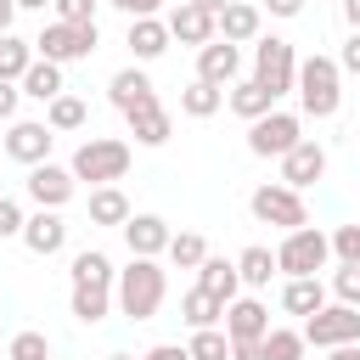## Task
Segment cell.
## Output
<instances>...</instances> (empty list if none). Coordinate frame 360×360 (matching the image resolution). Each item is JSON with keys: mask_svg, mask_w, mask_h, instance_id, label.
<instances>
[{"mask_svg": "<svg viewBox=\"0 0 360 360\" xmlns=\"http://www.w3.org/2000/svg\"><path fill=\"white\" fill-rule=\"evenodd\" d=\"M163 292H169V276H163V264H158V259H141V253H129V270H118V281H112V298H118V309H124L129 321H152V315L163 309Z\"/></svg>", "mask_w": 360, "mask_h": 360, "instance_id": "6da1fadb", "label": "cell"}, {"mask_svg": "<svg viewBox=\"0 0 360 360\" xmlns=\"http://www.w3.org/2000/svg\"><path fill=\"white\" fill-rule=\"evenodd\" d=\"M292 90H298V101H304L309 118H332V112L343 107V68H338L332 56H304Z\"/></svg>", "mask_w": 360, "mask_h": 360, "instance_id": "7a4b0ae2", "label": "cell"}, {"mask_svg": "<svg viewBox=\"0 0 360 360\" xmlns=\"http://www.w3.org/2000/svg\"><path fill=\"white\" fill-rule=\"evenodd\" d=\"M73 180H90V186H112V180H124V169H129V141H118V135H90L79 152H73Z\"/></svg>", "mask_w": 360, "mask_h": 360, "instance_id": "3957f363", "label": "cell"}, {"mask_svg": "<svg viewBox=\"0 0 360 360\" xmlns=\"http://www.w3.org/2000/svg\"><path fill=\"white\" fill-rule=\"evenodd\" d=\"M326 259H332V236H321L315 225L287 231V242L276 248V270H287V276H315V270H326Z\"/></svg>", "mask_w": 360, "mask_h": 360, "instance_id": "277c9868", "label": "cell"}, {"mask_svg": "<svg viewBox=\"0 0 360 360\" xmlns=\"http://www.w3.org/2000/svg\"><path fill=\"white\" fill-rule=\"evenodd\" d=\"M101 45V34H96V22H45V34L34 39V51L45 56V62H79V56H90Z\"/></svg>", "mask_w": 360, "mask_h": 360, "instance_id": "5b68a950", "label": "cell"}, {"mask_svg": "<svg viewBox=\"0 0 360 360\" xmlns=\"http://www.w3.org/2000/svg\"><path fill=\"white\" fill-rule=\"evenodd\" d=\"M304 343H315V349L360 343V309L354 304H321L315 315H304Z\"/></svg>", "mask_w": 360, "mask_h": 360, "instance_id": "8992f818", "label": "cell"}, {"mask_svg": "<svg viewBox=\"0 0 360 360\" xmlns=\"http://www.w3.org/2000/svg\"><path fill=\"white\" fill-rule=\"evenodd\" d=\"M253 79L270 90V96H287L292 90V79H298V56H292V45L287 39H259L253 45Z\"/></svg>", "mask_w": 360, "mask_h": 360, "instance_id": "52a82bcc", "label": "cell"}, {"mask_svg": "<svg viewBox=\"0 0 360 360\" xmlns=\"http://www.w3.org/2000/svg\"><path fill=\"white\" fill-rule=\"evenodd\" d=\"M248 208H253V219H259V225H281V231H298V225H309V214H304V197H298L292 186H259V191L248 197Z\"/></svg>", "mask_w": 360, "mask_h": 360, "instance_id": "ba28073f", "label": "cell"}, {"mask_svg": "<svg viewBox=\"0 0 360 360\" xmlns=\"http://www.w3.org/2000/svg\"><path fill=\"white\" fill-rule=\"evenodd\" d=\"M298 141H304V135H298V118H292V112H276V107H270L264 118L248 124V152H253V158H281V152H292Z\"/></svg>", "mask_w": 360, "mask_h": 360, "instance_id": "9c48e42d", "label": "cell"}, {"mask_svg": "<svg viewBox=\"0 0 360 360\" xmlns=\"http://www.w3.org/2000/svg\"><path fill=\"white\" fill-rule=\"evenodd\" d=\"M321 174H326V146H321V141H298L292 152H281V186L304 191V186H315Z\"/></svg>", "mask_w": 360, "mask_h": 360, "instance_id": "30bf717a", "label": "cell"}, {"mask_svg": "<svg viewBox=\"0 0 360 360\" xmlns=\"http://www.w3.org/2000/svg\"><path fill=\"white\" fill-rule=\"evenodd\" d=\"M73 191H79V180H73V169H56L51 158L28 169V197H34L39 208H62V202H68Z\"/></svg>", "mask_w": 360, "mask_h": 360, "instance_id": "8fae6325", "label": "cell"}, {"mask_svg": "<svg viewBox=\"0 0 360 360\" xmlns=\"http://www.w3.org/2000/svg\"><path fill=\"white\" fill-rule=\"evenodd\" d=\"M219 326H225V338H231V343H259V338L270 332V309H264L259 298H231Z\"/></svg>", "mask_w": 360, "mask_h": 360, "instance_id": "7c38bea8", "label": "cell"}, {"mask_svg": "<svg viewBox=\"0 0 360 360\" xmlns=\"http://www.w3.org/2000/svg\"><path fill=\"white\" fill-rule=\"evenodd\" d=\"M236 73H242V51H236L231 39H219V34H214L208 45H197V79H208V84H219V90H225Z\"/></svg>", "mask_w": 360, "mask_h": 360, "instance_id": "4fadbf2b", "label": "cell"}, {"mask_svg": "<svg viewBox=\"0 0 360 360\" xmlns=\"http://www.w3.org/2000/svg\"><path fill=\"white\" fill-rule=\"evenodd\" d=\"M118 231H124V242H129V253H141V259H158V253L169 248V236H174L163 214H129V219H124Z\"/></svg>", "mask_w": 360, "mask_h": 360, "instance_id": "5bb4252c", "label": "cell"}, {"mask_svg": "<svg viewBox=\"0 0 360 360\" xmlns=\"http://www.w3.org/2000/svg\"><path fill=\"white\" fill-rule=\"evenodd\" d=\"M22 242H28V253L51 259V253H62V248H68V219H62L56 208H39L34 219H22Z\"/></svg>", "mask_w": 360, "mask_h": 360, "instance_id": "9a60e30c", "label": "cell"}, {"mask_svg": "<svg viewBox=\"0 0 360 360\" xmlns=\"http://www.w3.org/2000/svg\"><path fill=\"white\" fill-rule=\"evenodd\" d=\"M51 141H56V129L51 124H11V135H6V152L17 158V163H45L51 158Z\"/></svg>", "mask_w": 360, "mask_h": 360, "instance_id": "2e32d148", "label": "cell"}, {"mask_svg": "<svg viewBox=\"0 0 360 360\" xmlns=\"http://www.w3.org/2000/svg\"><path fill=\"white\" fill-rule=\"evenodd\" d=\"M169 39H180V45H208V39H214V11L180 0V6L169 11Z\"/></svg>", "mask_w": 360, "mask_h": 360, "instance_id": "e0dca14e", "label": "cell"}, {"mask_svg": "<svg viewBox=\"0 0 360 360\" xmlns=\"http://www.w3.org/2000/svg\"><path fill=\"white\" fill-rule=\"evenodd\" d=\"M214 34H219V39H231V45H242V39H259V6H248V0H231L225 11H214Z\"/></svg>", "mask_w": 360, "mask_h": 360, "instance_id": "ac0fdd59", "label": "cell"}, {"mask_svg": "<svg viewBox=\"0 0 360 360\" xmlns=\"http://www.w3.org/2000/svg\"><path fill=\"white\" fill-rule=\"evenodd\" d=\"M107 96H112V107H118V112H135V107H146V101H158V90H152V79H146L141 68H124V73H112V84H107Z\"/></svg>", "mask_w": 360, "mask_h": 360, "instance_id": "d6986e66", "label": "cell"}, {"mask_svg": "<svg viewBox=\"0 0 360 360\" xmlns=\"http://www.w3.org/2000/svg\"><path fill=\"white\" fill-rule=\"evenodd\" d=\"M129 118V135L141 141V146H163L169 135H174V118H169V107H158V101H146V107H135V112H124Z\"/></svg>", "mask_w": 360, "mask_h": 360, "instance_id": "ffe728a7", "label": "cell"}, {"mask_svg": "<svg viewBox=\"0 0 360 360\" xmlns=\"http://www.w3.org/2000/svg\"><path fill=\"white\" fill-rule=\"evenodd\" d=\"M129 51H135V62H158V56L169 51V22H158V17H129Z\"/></svg>", "mask_w": 360, "mask_h": 360, "instance_id": "44dd1931", "label": "cell"}, {"mask_svg": "<svg viewBox=\"0 0 360 360\" xmlns=\"http://www.w3.org/2000/svg\"><path fill=\"white\" fill-rule=\"evenodd\" d=\"M321 304H326L321 276H287V287H281V309L287 315H315Z\"/></svg>", "mask_w": 360, "mask_h": 360, "instance_id": "7402d4cb", "label": "cell"}, {"mask_svg": "<svg viewBox=\"0 0 360 360\" xmlns=\"http://www.w3.org/2000/svg\"><path fill=\"white\" fill-rule=\"evenodd\" d=\"M17 84H22V96H34V101H51V96H62V62H45V56H34V62H28V73H22Z\"/></svg>", "mask_w": 360, "mask_h": 360, "instance_id": "603a6c76", "label": "cell"}, {"mask_svg": "<svg viewBox=\"0 0 360 360\" xmlns=\"http://www.w3.org/2000/svg\"><path fill=\"white\" fill-rule=\"evenodd\" d=\"M73 287H112L118 281V270H112V259L107 253H96V248H84V253H73Z\"/></svg>", "mask_w": 360, "mask_h": 360, "instance_id": "cb8c5ba5", "label": "cell"}, {"mask_svg": "<svg viewBox=\"0 0 360 360\" xmlns=\"http://www.w3.org/2000/svg\"><path fill=\"white\" fill-rule=\"evenodd\" d=\"M180 315H186L191 332H197V326H219V321H225V298H214L208 287H191V292L180 298Z\"/></svg>", "mask_w": 360, "mask_h": 360, "instance_id": "d4e9b609", "label": "cell"}, {"mask_svg": "<svg viewBox=\"0 0 360 360\" xmlns=\"http://www.w3.org/2000/svg\"><path fill=\"white\" fill-rule=\"evenodd\" d=\"M225 101H231V112H236V118H248V124H253V118H264V112L276 107V96H270L259 79H242V84H236Z\"/></svg>", "mask_w": 360, "mask_h": 360, "instance_id": "484cf974", "label": "cell"}, {"mask_svg": "<svg viewBox=\"0 0 360 360\" xmlns=\"http://www.w3.org/2000/svg\"><path fill=\"white\" fill-rule=\"evenodd\" d=\"M197 287H208L214 298H225V304H231V298H236V287H242V276H236V264H231V259H202V264H197Z\"/></svg>", "mask_w": 360, "mask_h": 360, "instance_id": "4316f807", "label": "cell"}, {"mask_svg": "<svg viewBox=\"0 0 360 360\" xmlns=\"http://www.w3.org/2000/svg\"><path fill=\"white\" fill-rule=\"evenodd\" d=\"M304 332H292V326H270L264 338H259V354L253 360H304Z\"/></svg>", "mask_w": 360, "mask_h": 360, "instance_id": "83f0119b", "label": "cell"}, {"mask_svg": "<svg viewBox=\"0 0 360 360\" xmlns=\"http://www.w3.org/2000/svg\"><path fill=\"white\" fill-rule=\"evenodd\" d=\"M219 107H225V90L208 84V79H191V84L180 90V112H191V118H214Z\"/></svg>", "mask_w": 360, "mask_h": 360, "instance_id": "f1b7e54d", "label": "cell"}, {"mask_svg": "<svg viewBox=\"0 0 360 360\" xmlns=\"http://www.w3.org/2000/svg\"><path fill=\"white\" fill-rule=\"evenodd\" d=\"M129 219V197L118 186H96L90 191V225H124Z\"/></svg>", "mask_w": 360, "mask_h": 360, "instance_id": "f546056e", "label": "cell"}, {"mask_svg": "<svg viewBox=\"0 0 360 360\" xmlns=\"http://www.w3.org/2000/svg\"><path fill=\"white\" fill-rule=\"evenodd\" d=\"M236 276L248 281V287H270V276H276V253L270 248H242V259H236Z\"/></svg>", "mask_w": 360, "mask_h": 360, "instance_id": "4dcf8cb0", "label": "cell"}, {"mask_svg": "<svg viewBox=\"0 0 360 360\" xmlns=\"http://www.w3.org/2000/svg\"><path fill=\"white\" fill-rule=\"evenodd\" d=\"M107 309H112V287H73V321L96 326L107 321Z\"/></svg>", "mask_w": 360, "mask_h": 360, "instance_id": "1f68e13d", "label": "cell"}, {"mask_svg": "<svg viewBox=\"0 0 360 360\" xmlns=\"http://www.w3.org/2000/svg\"><path fill=\"white\" fill-rule=\"evenodd\" d=\"M28 62H34V39H17V34H0V79H22L28 73Z\"/></svg>", "mask_w": 360, "mask_h": 360, "instance_id": "d6a6232c", "label": "cell"}, {"mask_svg": "<svg viewBox=\"0 0 360 360\" xmlns=\"http://www.w3.org/2000/svg\"><path fill=\"white\" fill-rule=\"evenodd\" d=\"M186 354H191V360H231V338H225V326H197L191 343H186Z\"/></svg>", "mask_w": 360, "mask_h": 360, "instance_id": "836d02e7", "label": "cell"}, {"mask_svg": "<svg viewBox=\"0 0 360 360\" xmlns=\"http://www.w3.org/2000/svg\"><path fill=\"white\" fill-rule=\"evenodd\" d=\"M84 118H90V112H84V101H79V96H68V90L45 101V124H51V129H79Z\"/></svg>", "mask_w": 360, "mask_h": 360, "instance_id": "e575fe53", "label": "cell"}, {"mask_svg": "<svg viewBox=\"0 0 360 360\" xmlns=\"http://www.w3.org/2000/svg\"><path fill=\"white\" fill-rule=\"evenodd\" d=\"M163 253H169L180 270H197V264L208 259V242H202L197 231H180V236H169V248H163Z\"/></svg>", "mask_w": 360, "mask_h": 360, "instance_id": "d590c367", "label": "cell"}, {"mask_svg": "<svg viewBox=\"0 0 360 360\" xmlns=\"http://www.w3.org/2000/svg\"><path fill=\"white\" fill-rule=\"evenodd\" d=\"M332 253H338L343 264H360V219H354V225H338V231H332Z\"/></svg>", "mask_w": 360, "mask_h": 360, "instance_id": "8d00e7d4", "label": "cell"}, {"mask_svg": "<svg viewBox=\"0 0 360 360\" xmlns=\"http://www.w3.org/2000/svg\"><path fill=\"white\" fill-rule=\"evenodd\" d=\"M11 360H51L45 332H17V338H11Z\"/></svg>", "mask_w": 360, "mask_h": 360, "instance_id": "74e56055", "label": "cell"}, {"mask_svg": "<svg viewBox=\"0 0 360 360\" xmlns=\"http://www.w3.org/2000/svg\"><path fill=\"white\" fill-rule=\"evenodd\" d=\"M332 292H338V304H354L360 309V264H343L332 276Z\"/></svg>", "mask_w": 360, "mask_h": 360, "instance_id": "f35d334b", "label": "cell"}, {"mask_svg": "<svg viewBox=\"0 0 360 360\" xmlns=\"http://www.w3.org/2000/svg\"><path fill=\"white\" fill-rule=\"evenodd\" d=\"M62 22H96V0H51Z\"/></svg>", "mask_w": 360, "mask_h": 360, "instance_id": "ab89813d", "label": "cell"}, {"mask_svg": "<svg viewBox=\"0 0 360 360\" xmlns=\"http://www.w3.org/2000/svg\"><path fill=\"white\" fill-rule=\"evenodd\" d=\"M6 236H22V208L11 202V197H0V242Z\"/></svg>", "mask_w": 360, "mask_h": 360, "instance_id": "60d3db41", "label": "cell"}, {"mask_svg": "<svg viewBox=\"0 0 360 360\" xmlns=\"http://www.w3.org/2000/svg\"><path fill=\"white\" fill-rule=\"evenodd\" d=\"M338 68H343V73H360V28L343 39V56H338Z\"/></svg>", "mask_w": 360, "mask_h": 360, "instance_id": "b9f144b4", "label": "cell"}, {"mask_svg": "<svg viewBox=\"0 0 360 360\" xmlns=\"http://www.w3.org/2000/svg\"><path fill=\"white\" fill-rule=\"evenodd\" d=\"M112 6H118L124 17H158V6H163V0H112Z\"/></svg>", "mask_w": 360, "mask_h": 360, "instance_id": "7bdbcfd3", "label": "cell"}, {"mask_svg": "<svg viewBox=\"0 0 360 360\" xmlns=\"http://www.w3.org/2000/svg\"><path fill=\"white\" fill-rule=\"evenodd\" d=\"M17 96H22V90H17L11 79H0V118H11V112H17Z\"/></svg>", "mask_w": 360, "mask_h": 360, "instance_id": "ee69618b", "label": "cell"}, {"mask_svg": "<svg viewBox=\"0 0 360 360\" xmlns=\"http://www.w3.org/2000/svg\"><path fill=\"white\" fill-rule=\"evenodd\" d=\"M141 360H191V354H186L180 343H158V349H146Z\"/></svg>", "mask_w": 360, "mask_h": 360, "instance_id": "f6af8a7d", "label": "cell"}, {"mask_svg": "<svg viewBox=\"0 0 360 360\" xmlns=\"http://www.w3.org/2000/svg\"><path fill=\"white\" fill-rule=\"evenodd\" d=\"M270 6V17H298L304 11V0H264Z\"/></svg>", "mask_w": 360, "mask_h": 360, "instance_id": "bcb514c9", "label": "cell"}, {"mask_svg": "<svg viewBox=\"0 0 360 360\" xmlns=\"http://www.w3.org/2000/svg\"><path fill=\"white\" fill-rule=\"evenodd\" d=\"M326 360H360V343H338V349H332Z\"/></svg>", "mask_w": 360, "mask_h": 360, "instance_id": "7dc6e473", "label": "cell"}, {"mask_svg": "<svg viewBox=\"0 0 360 360\" xmlns=\"http://www.w3.org/2000/svg\"><path fill=\"white\" fill-rule=\"evenodd\" d=\"M11 17H17V0H0V34H11Z\"/></svg>", "mask_w": 360, "mask_h": 360, "instance_id": "c3c4849f", "label": "cell"}, {"mask_svg": "<svg viewBox=\"0 0 360 360\" xmlns=\"http://www.w3.org/2000/svg\"><path fill=\"white\" fill-rule=\"evenodd\" d=\"M259 354V343H231V360H253Z\"/></svg>", "mask_w": 360, "mask_h": 360, "instance_id": "681fc988", "label": "cell"}, {"mask_svg": "<svg viewBox=\"0 0 360 360\" xmlns=\"http://www.w3.org/2000/svg\"><path fill=\"white\" fill-rule=\"evenodd\" d=\"M343 17H349V28H360V0H343Z\"/></svg>", "mask_w": 360, "mask_h": 360, "instance_id": "f907efd6", "label": "cell"}, {"mask_svg": "<svg viewBox=\"0 0 360 360\" xmlns=\"http://www.w3.org/2000/svg\"><path fill=\"white\" fill-rule=\"evenodd\" d=\"M51 0H17V11H45Z\"/></svg>", "mask_w": 360, "mask_h": 360, "instance_id": "816d5d0a", "label": "cell"}, {"mask_svg": "<svg viewBox=\"0 0 360 360\" xmlns=\"http://www.w3.org/2000/svg\"><path fill=\"white\" fill-rule=\"evenodd\" d=\"M191 6H202V11H225L231 0H191Z\"/></svg>", "mask_w": 360, "mask_h": 360, "instance_id": "f5cc1de1", "label": "cell"}, {"mask_svg": "<svg viewBox=\"0 0 360 360\" xmlns=\"http://www.w3.org/2000/svg\"><path fill=\"white\" fill-rule=\"evenodd\" d=\"M107 360H135V354H107Z\"/></svg>", "mask_w": 360, "mask_h": 360, "instance_id": "db71d44e", "label": "cell"}]
</instances>
